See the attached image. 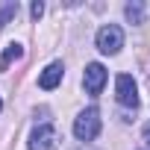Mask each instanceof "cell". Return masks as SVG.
Wrapping results in <instances>:
<instances>
[{"instance_id": "obj_1", "label": "cell", "mask_w": 150, "mask_h": 150, "mask_svg": "<svg viewBox=\"0 0 150 150\" xmlns=\"http://www.w3.org/2000/svg\"><path fill=\"white\" fill-rule=\"evenodd\" d=\"M74 135H77L80 141H94L100 135V112L94 106L83 109L77 118H74Z\"/></svg>"}, {"instance_id": "obj_2", "label": "cell", "mask_w": 150, "mask_h": 150, "mask_svg": "<svg viewBox=\"0 0 150 150\" xmlns=\"http://www.w3.org/2000/svg\"><path fill=\"white\" fill-rule=\"evenodd\" d=\"M121 47H124V33H121V27H115V24L100 27V33H97V50L106 53V56H115Z\"/></svg>"}, {"instance_id": "obj_3", "label": "cell", "mask_w": 150, "mask_h": 150, "mask_svg": "<svg viewBox=\"0 0 150 150\" xmlns=\"http://www.w3.org/2000/svg\"><path fill=\"white\" fill-rule=\"evenodd\" d=\"M115 97L121 106H129L135 109L138 106V91H135V80L129 77V74H118V80H115Z\"/></svg>"}, {"instance_id": "obj_4", "label": "cell", "mask_w": 150, "mask_h": 150, "mask_svg": "<svg viewBox=\"0 0 150 150\" xmlns=\"http://www.w3.org/2000/svg\"><path fill=\"white\" fill-rule=\"evenodd\" d=\"M59 144V135L50 124H41L30 132V150H56Z\"/></svg>"}, {"instance_id": "obj_5", "label": "cell", "mask_w": 150, "mask_h": 150, "mask_svg": "<svg viewBox=\"0 0 150 150\" xmlns=\"http://www.w3.org/2000/svg\"><path fill=\"white\" fill-rule=\"evenodd\" d=\"M83 86H86V91H88L91 97H97V94L103 91V86H106V68H103L100 62H91V65H86Z\"/></svg>"}, {"instance_id": "obj_6", "label": "cell", "mask_w": 150, "mask_h": 150, "mask_svg": "<svg viewBox=\"0 0 150 150\" xmlns=\"http://www.w3.org/2000/svg\"><path fill=\"white\" fill-rule=\"evenodd\" d=\"M62 74H65V65H62V62H50V65L38 74V86H41L44 91L56 88V86L62 83Z\"/></svg>"}, {"instance_id": "obj_7", "label": "cell", "mask_w": 150, "mask_h": 150, "mask_svg": "<svg viewBox=\"0 0 150 150\" xmlns=\"http://www.w3.org/2000/svg\"><path fill=\"white\" fill-rule=\"evenodd\" d=\"M24 56V47L18 44V41H12V44H6V50H3V56H0V71H6L15 59H21Z\"/></svg>"}, {"instance_id": "obj_8", "label": "cell", "mask_w": 150, "mask_h": 150, "mask_svg": "<svg viewBox=\"0 0 150 150\" xmlns=\"http://www.w3.org/2000/svg\"><path fill=\"white\" fill-rule=\"evenodd\" d=\"M127 21L129 24H141L144 21V3H141V0H132V3H127Z\"/></svg>"}, {"instance_id": "obj_9", "label": "cell", "mask_w": 150, "mask_h": 150, "mask_svg": "<svg viewBox=\"0 0 150 150\" xmlns=\"http://www.w3.org/2000/svg\"><path fill=\"white\" fill-rule=\"evenodd\" d=\"M15 15H18V3H6L3 9H0V30H3L9 24V18H15Z\"/></svg>"}, {"instance_id": "obj_10", "label": "cell", "mask_w": 150, "mask_h": 150, "mask_svg": "<svg viewBox=\"0 0 150 150\" xmlns=\"http://www.w3.org/2000/svg\"><path fill=\"white\" fill-rule=\"evenodd\" d=\"M30 15H33V18H35V21H38V18H41V15H44V3H38V0H35V3H33V6H30Z\"/></svg>"}, {"instance_id": "obj_11", "label": "cell", "mask_w": 150, "mask_h": 150, "mask_svg": "<svg viewBox=\"0 0 150 150\" xmlns=\"http://www.w3.org/2000/svg\"><path fill=\"white\" fill-rule=\"evenodd\" d=\"M144 141H147V147H150V127L144 129Z\"/></svg>"}, {"instance_id": "obj_12", "label": "cell", "mask_w": 150, "mask_h": 150, "mask_svg": "<svg viewBox=\"0 0 150 150\" xmlns=\"http://www.w3.org/2000/svg\"><path fill=\"white\" fill-rule=\"evenodd\" d=\"M0 109H3V100H0Z\"/></svg>"}]
</instances>
